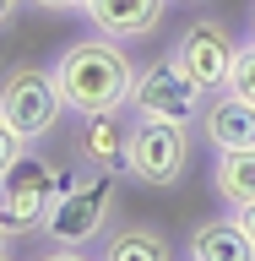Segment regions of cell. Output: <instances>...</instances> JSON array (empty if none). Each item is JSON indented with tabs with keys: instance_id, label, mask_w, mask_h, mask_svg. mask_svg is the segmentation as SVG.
<instances>
[{
	"instance_id": "3",
	"label": "cell",
	"mask_w": 255,
	"mask_h": 261,
	"mask_svg": "<svg viewBox=\"0 0 255 261\" xmlns=\"http://www.w3.org/2000/svg\"><path fill=\"white\" fill-rule=\"evenodd\" d=\"M60 191H65V169L54 158H44V152L22 147V158L0 174V218H6V228H11V240L38 234Z\"/></svg>"
},
{
	"instance_id": "24",
	"label": "cell",
	"mask_w": 255,
	"mask_h": 261,
	"mask_svg": "<svg viewBox=\"0 0 255 261\" xmlns=\"http://www.w3.org/2000/svg\"><path fill=\"white\" fill-rule=\"evenodd\" d=\"M0 261H11V256H0Z\"/></svg>"
},
{
	"instance_id": "11",
	"label": "cell",
	"mask_w": 255,
	"mask_h": 261,
	"mask_svg": "<svg viewBox=\"0 0 255 261\" xmlns=\"http://www.w3.org/2000/svg\"><path fill=\"white\" fill-rule=\"evenodd\" d=\"M185 261H255V245L234 212L228 218H201L185 240Z\"/></svg>"
},
{
	"instance_id": "15",
	"label": "cell",
	"mask_w": 255,
	"mask_h": 261,
	"mask_svg": "<svg viewBox=\"0 0 255 261\" xmlns=\"http://www.w3.org/2000/svg\"><path fill=\"white\" fill-rule=\"evenodd\" d=\"M22 147H27V142H22L16 130H6V125H0V174H6L16 158H22Z\"/></svg>"
},
{
	"instance_id": "4",
	"label": "cell",
	"mask_w": 255,
	"mask_h": 261,
	"mask_svg": "<svg viewBox=\"0 0 255 261\" xmlns=\"http://www.w3.org/2000/svg\"><path fill=\"white\" fill-rule=\"evenodd\" d=\"M60 114H65V98H60L54 71H44V65H11L0 76V125L16 130L27 147L54 136Z\"/></svg>"
},
{
	"instance_id": "1",
	"label": "cell",
	"mask_w": 255,
	"mask_h": 261,
	"mask_svg": "<svg viewBox=\"0 0 255 261\" xmlns=\"http://www.w3.org/2000/svg\"><path fill=\"white\" fill-rule=\"evenodd\" d=\"M54 82H60V98H65L71 114H120L130 103L136 65H130L120 38L93 28L87 38H71V44L60 49Z\"/></svg>"
},
{
	"instance_id": "5",
	"label": "cell",
	"mask_w": 255,
	"mask_h": 261,
	"mask_svg": "<svg viewBox=\"0 0 255 261\" xmlns=\"http://www.w3.org/2000/svg\"><path fill=\"white\" fill-rule=\"evenodd\" d=\"M190 169V125H168V120H141L130 114L125 130V174L152 185V191H168L179 185Z\"/></svg>"
},
{
	"instance_id": "19",
	"label": "cell",
	"mask_w": 255,
	"mask_h": 261,
	"mask_svg": "<svg viewBox=\"0 0 255 261\" xmlns=\"http://www.w3.org/2000/svg\"><path fill=\"white\" fill-rule=\"evenodd\" d=\"M16 11H22L16 0H0V33H6V28H11V22H16Z\"/></svg>"
},
{
	"instance_id": "14",
	"label": "cell",
	"mask_w": 255,
	"mask_h": 261,
	"mask_svg": "<svg viewBox=\"0 0 255 261\" xmlns=\"http://www.w3.org/2000/svg\"><path fill=\"white\" fill-rule=\"evenodd\" d=\"M228 93H239L244 103H255V38H250V44H239V55H234V71H228Z\"/></svg>"
},
{
	"instance_id": "7",
	"label": "cell",
	"mask_w": 255,
	"mask_h": 261,
	"mask_svg": "<svg viewBox=\"0 0 255 261\" xmlns=\"http://www.w3.org/2000/svg\"><path fill=\"white\" fill-rule=\"evenodd\" d=\"M168 55H174V65L201 93H223L228 71H234V55H239V38H234L228 22H217V16H195V22H185V33L174 38Z\"/></svg>"
},
{
	"instance_id": "12",
	"label": "cell",
	"mask_w": 255,
	"mask_h": 261,
	"mask_svg": "<svg viewBox=\"0 0 255 261\" xmlns=\"http://www.w3.org/2000/svg\"><path fill=\"white\" fill-rule=\"evenodd\" d=\"M103 261H179V250L158 223H125L103 234Z\"/></svg>"
},
{
	"instance_id": "6",
	"label": "cell",
	"mask_w": 255,
	"mask_h": 261,
	"mask_svg": "<svg viewBox=\"0 0 255 261\" xmlns=\"http://www.w3.org/2000/svg\"><path fill=\"white\" fill-rule=\"evenodd\" d=\"M201 103H207V93H201V87H195V82L174 65V55H168V60H152L147 71H136V82H130V103H125V109L141 114V120L195 125Z\"/></svg>"
},
{
	"instance_id": "2",
	"label": "cell",
	"mask_w": 255,
	"mask_h": 261,
	"mask_svg": "<svg viewBox=\"0 0 255 261\" xmlns=\"http://www.w3.org/2000/svg\"><path fill=\"white\" fill-rule=\"evenodd\" d=\"M114 212H120V174H103V169H87V174H71L65 191L54 196V207L44 218L49 245H71V250H87L114 228Z\"/></svg>"
},
{
	"instance_id": "9",
	"label": "cell",
	"mask_w": 255,
	"mask_h": 261,
	"mask_svg": "<svg viewBox=\"0 0 255 261\" xmlns=\"http://www.w3.org/2000/svg\"><path fill=\"white\" fill-rule=\"evenodd\" d=\"M168 6H174V0H87L81 16H87L98 33L120 38V44H141V38H152V33L163 28Z\"/></svg>"
},
{
	"instance_id": "20",
	"label": "cell",
	"mask_w": 255,
	"mask_h": 261,
	"mask_svg": "<svg viewBox=\"0 0 255 261\" xmlns=\"http://www.w3.org/2000/svg\"><path fill=\"white\" fill-rule=\"evenodd\" d=\"M0 256H11V228H6V218H0Z\"/></svg>"
},
{
	"instance_id": "13",
	"label": "cell",
	"mask_w": 255,
	"mask_h": 261,
	"mask_svg": "<svg viewBox=\"0 0 255 261\" xmlns=\"http://www.w3.org/2000/svg\"><path fill=\"white\" fill-rule=\"evenodd\" d=\"M212 191L223 196L228 207H244V201H255V147L217 152V163H212Z\"/></svg>"
},
{
	"instance_id": "18",
	"label": "cell",
	"mask_w": 255,
	"mask_h": 261,
	"mask_svg": "<svg viewBox=\"0 0 255 261\" xmlns=\"http://www.w3.org/2000/svg\"><path fill=\"white\" fill-rule=\"evenodd\" d=\"M234 218H239V228L250 234V245H255V201H244V207H234Z\"/></svg>"
},
{
	"instance_id": "16",
	"label": "cell",
	"mask_w": 255,
	"mask_h": 261,
	"mask_svg": "<svg viewBox=\"0 0 255 261\" xmlns=\"http://www.w3.org/2000/svg\"><path fill=\"white\" fill-rule=\"evenodd\" d=\"M33 261H98V256H87V250H71V245H49V250H38Z\"/></svg>"
},
{
	"instance_id": "8",
	"label": "cell",
	"mask_w": 255,
	"mask_h": 261,
	"mask_svg": "<svg viewBox=\"0 0 255 261\" xmlns=\"http://www.w3.org/2000/svg\"><path fill=\"white\" fill-rule=\"evenodd\" d=\"M195 130L212 152H234V147H255V103H244L239 93H207L201 114H195Z\"/></svg>"
},
{
	"instance_id": "21",
	"label": "cell",
	"mask_w": 255,
	"mask_h": 261,
	"mask_svg": "<svg viewBox=\"0 0 255 261\" xmlns=\"http://www.w3.org/2000/svg\"><path fill=\"white\" fill-rule=\"evenodd\" d=\"M174 6H207V0H174Z\"/></svg>"
},
{
	"instance_id": "10",
	"label": "cell",
	"mask_w": 255,
	"mask_h": 261,
	"mask_svg": "<svg viewBox=\"0 0 255 261\" xmlns=\"http://www.w3.org/2000/svg\"><path fill=\"white\" fill-rule=\"evenodd\" d=\"M125 120L120 114H81L76 130V158L103 174H125Z\"/></svg>"
},
{
	"instance_id": "23",
	"label": "cell",
	"mask_w": 255,
	"mask_h": 261,
	"mask_svg": "<svg viewBox=\"0 0 255 261\" xmlns=\"http://www.w3.org/2000/svg\"><path fill=\"white\" fill-rule=\"evenodd\" d=\"M16 6H27V0H16Z\"/></svg>"
},
{
	"instance_id": "17",
	"label": "cell",
	"mask_w": 255,
	"mask_h": 261,
	"mask_svg": "<svg viewBox=\"0 0 255 261\" xmlns=\"http://www.w3.org/2000/svg\"><path fill=\"white\" fill-rule=\"evenodd\" d=\"M33 6H38V11H76V16H81L87 0H33Z\"/></svg>"
},
{
	"instance_id": "22",
	"label": "cell",
	"mask_w": 255,
	"mask_h": 261,
	"mask_svg": "<svg viewBox=\"0 0 255 261\" xmlns=\"http://www.w3.org/2000/svg\"><path fill=\"white\" fill-rule=\"evenodd\" d=\"M250 38H255V6H250Z\"/></svg>"
}]
</instances>
